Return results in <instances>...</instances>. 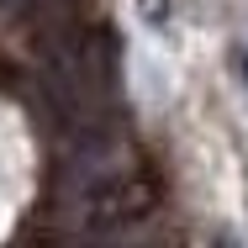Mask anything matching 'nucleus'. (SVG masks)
Here are the masks:
<instances>
[{"label":"nucleus","instance_id":"obj_2","mask_svg":"<svg viewBox=\"0 0 248 248\" xmlns=\"http://www.w3.org/2000/svg\"><path fill=\"white\" fill-rule=\"evenodd\" d=\"M153 206H158V180H153L143 164L63 190V211H69L74 227H85V232H116V227H132V222L153 217Z\"/></svg>","mask_w":248,"mask_h":248},{"label":"nucleus","instance_id":"obj_3","mask_svg":"<svg viewBox=\"0 0 248 248\" xmlns=\"http://www.w3.org/2000/svg\"><path fill=\"white\" fill-rule=\"evenodd\" d=\"M238 74H243V85H248V43L238 48Z\"/></svg>","mask_w":248,"mask_h":248},{"label":"nucleus","instance_id":"obj_1","mask_svg":"<svg viewBox=\"0 0 248 248\" xmlns=\"http://www.w3.org/2000/svg\"><path fill=\"white\" fill-rule=\"evenodd\" d=\"M116 69H111V48L100 37L85 32H48L43 43V90L48 106L58 116V127L69 138H85V132H111V85Z\"/></svg>","mask_w":248,"mask_h":248}]
</instances>
